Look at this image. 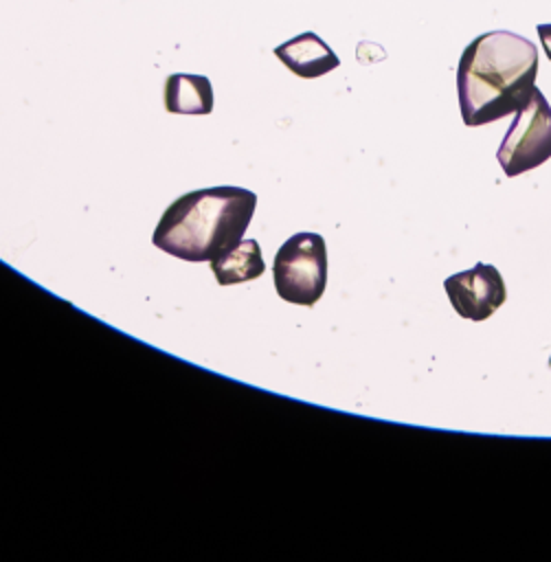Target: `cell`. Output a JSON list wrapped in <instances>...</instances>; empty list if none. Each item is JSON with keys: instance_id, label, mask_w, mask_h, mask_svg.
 Here are the masks:
<instances>
[{"instance_id": "cell-1", "label": "cell", "mask_w": 551, "mask_h": 562, "mask_svg": "<svg viewBox=\"0 0 551 562\" xmlns=\"http://www.w3.org/2000/svg\"><path fill=\"white\" fill-rule=\"evenodd\" d=\"M538 50L511 31L474 37L457 68L459 108L465 125H487L516 114L536 90Z\"/></svg>"}, {"instance_id": "cell-2", "label": "cell", "mask_w": 551, "mask_h": 562, "mask_svg": "<svg viewBox=\"0 0 551 562\" xmlns=\"http://www.w3.org/2000/svg\"><path fill=\"white\" fill-rule=\"evenodd\" d=\"M255 206L257 195L241 187L184 193L167 206L151 241L184 261H213L244 239Z\"/></svg>"}, {"instance_id": "cell-3", "label": "cell", "mask_w": 551, "mask_h": 562, "mask_svg": "<svg viewBox=\"0 0 551 562\" xmlns=\"http://www.w3.org/2000/svg\"><path fill=\"white\" fill-rule=\"evenodd\" d=\"M277 294L294 305L312 307L327 285V246L318 233H296L272 263Z\"/></svg>"}, {"instance_id": "cell-4", "label": "cell", "mask_w": 551, "mask_h": 562, "mask_svg": "<svg viewBox=\"0 0 551 562\" xmlns=\"http://www.w3.org/2000/svg\"><path fill=\"white\" fill-rule=\"evenodd\" d=\"M496 158L507 178L536 169L551 158V105L538 88L514 114Z\"/></svg>"}, {"instance_id": "cell-5", "label": "cell", "mask_w": 551, "mask_h": 562, "mask_svg": "<svg viewBox=\"0 0 551 562\" xmlns=\"http://www.w3.org/2000/svg\"><path fill=\"white\" fill-rule=\"evenodd\" d=\"M443 290L454 312L470 321L490 318L507 299L503 277L490 263H474L470 270L450 274Z\"/></svg>"}, {"instance_id": "cell-6", "label": "cell", "mask_w": 551, "mask_h": 562, "mask_svg": "<svg viewBox=\"0 0 551 562\" xmlns=\"http://www.w3.org/2000/svg\"><path fill=\"white\" fill-rule=\"evenodd\" d=\"M274 55L283 61V66H288V70H292L294 75H299L303 79L323 77L329 70L338 68V64H340V59L327 46V42H323L312 31L301 33V35L279 44L274 48Z\"/></svg>"}, {"instance_id": "cell-7", "label": "cell", "mask_w": 551, "mask_h": 562, "mask_svg": "<svg viewBox=\"0 0 551 562\" xmlns=\"http://www.w3.org/2000/svg\"><path fill=\"white\" fill-rule=\"evenodd\" d=\"M165 110L171 114H209L213 88L204 75L176 72L165 81Z\"/></svg>"}, {"instance_id": "cell-8", "label": "cell", "mask_w": 551, "mask_h": 562, "mask_svg": "<svg viewBox=\"0 0 551 562\" xmlns=\"http://www.w3.org/2000/svg\"><path fill=\"white\" fill-rule=\"evenodd\" d=\"M211 270L220 285L246 283L261 277L266 263L257 239H239L230 250L211 261Z\"/></svg>"}, {"instance_id": "cell-9", "label": "cell", "mask_w": 551, "mask_h": 562, "mask_svg": "<svg viewBox=\"0 0 551 562\" xmlns=\"http://www.w3.org/2000/svg\"><path fill=\"white\" fill-rule=\"evenodd\" d=\"M538 35L542 42V48L547 53V57L551 59V24H538Z\"/></svg>"}, {"instance_id": "cell-10", "label": "cell", "mask_w": 551, "mask_h": 562, "mask_svg": "<svg viewBox=\"0 0 551 562\" xmlns=\"http://www.w3.org/2000/svg\"><path fill=\"white\" fill-rule=\"evenodd\" d=\"M549 367H551V358H549Z\"/></svg>"}]
</instances>
